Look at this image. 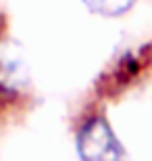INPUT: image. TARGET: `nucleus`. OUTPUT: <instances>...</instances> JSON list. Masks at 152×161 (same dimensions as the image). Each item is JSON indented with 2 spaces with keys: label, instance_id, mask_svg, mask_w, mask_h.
<instances>
[{
  "label": "nucleus",
  "instance_id": "obj_2",
  "mask_svg": "<svg viewBox=\"0 0 152 161\" xmlns=\"http://www.w3.org/2000/svg\"><path fill=\"white\" fill-rule=\"evenodd\" d=\"M29 71L21 48L13 42L0 44V90L17 92L27 84Z\"/></svg>",
  "mask_w": 152,
  "mask_h": 161
},
{
  "label": "nucleus",
  "instance_id": "obj_3",
  "mask_svg": "<svg viewBox=\"0 0 152 161\" xmlns=\"http://www.w3.org/2000/svg\"><path fill=\"white\" fill-rule=\"evenodd\" d=\"M88 11L102 17H119L135 4V0H79Z\"/></svg>",
  "mask_w": 152,
  "mask_h": 161
},
{
  "label": "nucleus",
  "instance_id": "obj_1",
  "mask_svg": "<svg viewBox=\"0 0 152 161\" xmlns=\"http://www.w3.org/2000/svg\"><path fill=\"white\" fill-rule=\"evenodd\" d=\"M77 155L88 161L119 159L123 157V149L106 119L92 117L77 132Z\"/></svg>",
  "mask_w": 152,
  "mask_h": 161
}]
</instances>
